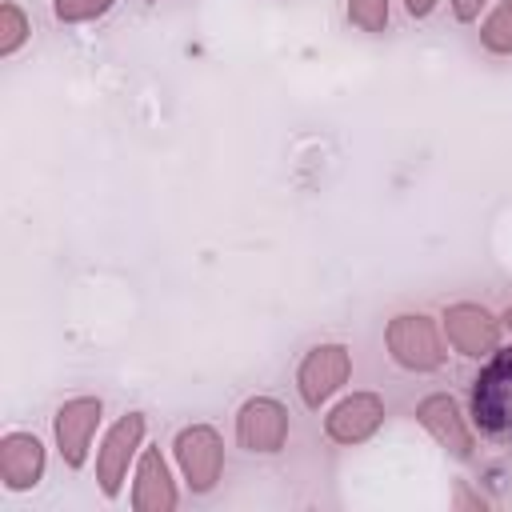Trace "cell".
Segmentation results:
<instances>
[{
    "mask_svg": "<svg viewBox=\"0 0 512 512\" xmlns=\"http://www.w3.org/2000/svg\"><path fill=\"white\" fill-rule=\"evenodd\" d=\"M472 420L484 436L512 440V348H496L472 384Z\"/></svg>",
    "mask_w": 512,
    "mask_h": 512,
    "instance_id": "cell-1",
    "label": "cell"
},
{
    "mask_svg": "<svg viewBox=\"0 0 512 512\" xmlns=\"http://www.w3.org/2000/svg\"><path fill=\"white\" fill-rule=\"evenodd\" d=\"M388 348L404 368H416V372H432L444 364V348L428 316H396L388 324Z\"/></svg>",
    "mask_w": 512,
    "mask_h": 512,
    "instance_id": "cell-2",
    "label": "cell"
},
{
    "mask_svg": "<svg viewBox=\"0 0 512 512\" xmlns=\"http://www.w3.org/2000/svg\"><path fill=\"white\" fill-rule=\"evenodd\" d=\"M176 460L192 484V492H208L216 480H220V468H224V444L212 428L196 424V428H184L176 436Z\"/></svg>",
    "mask_w": 512,
    "mask_h": 512,
    "instance_id": "cell-3",
    "label": "cell"
},
{
    "mask_svg": "<svg viewBox=\"0 0 512 512\" xmlns=\"http://www.w3.org/2000/svg\"><path fill=\"white\" fill-rule=\"evenodd\" d=\"M140 436H144V416L140 412H128L124 420H116L112 432L104 436V448L96 456V480H100L104 496H116L120 492V480L128 472V460L140 448Z\"/></svg>",
    "mask_w": 512,
    "mask_h": 512,
    "instance_id": "cell-4",
    "label": "cell"
},
{
    "mask_svg": "<svg viewBox=\"0 0 512 512\" xmlns=\"http://www.w3.org/2000/svg\"><path fill=\"white\" fill-rule=\"evenodd\" d=\"M352 372V360H348V348L340 344H324V348H312L300 364V396L304 404H324Z\"/></svg>",
    "mask_w": 512,
    "mask_h": 512,
    "instance_id": "cell-5",
    "label": "cell"
},
{
    "mask_svg": "<svg viewBox=\"0 0 512 512\" xmlns=\"http://www.w3.org/2000/svg\"><path fill=\"white\" fill-rule=\"evenodd\" d=\"M444 332H448L456 352H464V356H492L500 324L484 308H476V304H452L444 312Z\"/></svg>",
    "mask_w": 512,
    "mask_h": 512,
    "instance_id": "cell-6",
    "label": "cell"
},
{
    "mask_svg": "<svg viewBox=\"0 0 512 512\" xmlns=\"http://www.w3.org/2000/svg\"><path fill=\"white\" fill-rule=\"evenodd\" d=\"M236 436H240V444L248 452H276L284 444V436H288V412L276 400H268V396L248 400L240 408Z\"/></svg>",
    "mask_w": 512,
    "mask_h": 512,
    "instance_id": "cell-7",
    "label": "cell"
},
{
    "mask_svg": "<svg viewBox=\"0 0 512 512\" xmlns=\"http://www.w3.org/2000/svg\"><path fill=\"white\" fill-rule=\"evenodd\" d=\"M100 424V400L92 396H80V400H68L60 412H56V440H60V456L68 468H80L84 456H88V436L92 428Z\"/></svg>",
    "mask_w": 512,
    "mask_h": 512,
    "instance_id": "cell-8",
    "label": "cell"
},
{
    "mask_svg": "<svg viewBox=\"0 0 512 512\" xmlns=\"http://www.w3.org/2000/svg\"><path fill=\"white\" fill-rule=\"evenodd\" d=\"M380 420H384V404H380V396H372V392H356V396H348L344 404L332 408V416H328L324 428H328L332 440H340V444H356V440L372 436Z\"/></svg>",
    "mask_w": 512,
    "mask_h": 512,
    "instance_id": "cell-9",
    "label": "cell"
},
{
    "mask_svg": "<svg viewBox=\"0 0 512 512\" xmlns=\"http://www.w3.org/2000/svg\"><path fill=\"white\" fill-rule=\"evenodd\" d=\"M416 416H420V424L436 436V444H444L452 456L464 460V456L472 452V436H468V428H464L460 408H456L452 396H428V400H420Z\"/></svg>",
    "mask_w": 512,
    "mask_h": 512,
    "instance_id": "cell-10",
    "label": "cell"
},
{
    "mask_svg": "<svg viewBox=\"0 0 512 512\" xmlns=\"http://www.w3.org/2000/svg\"><path fill=\"white\" fill-rule=\"evenodd\" d=\"M44 472V448L36 436H24V432H12L4 436L0 444V476L8 488H32Z\"/></svg>",
    "mask_w": 512,
    "mask_h": 512,
    "instance_id": "cell-11",
    "label": "cell"
},
{
    "mask_svg": "<svg viewBox=\"0 0 512 512\" xmlns=\"http://www.w3.org/2000/svg\"><path fill=\"white\" fill-rule=\"evenodd\" d=\"M132 504H136V512H168V508H176V488H172L168 464H164V456L156 448H148L144 460H140Z\"/></svg>",
    "mask_w": 512,
    "mask_h": 512,
    "instance_id": "cell-12",
    "label": "cell"
},
{
    "mask_svg": "<svg viewBox=\"0 0 512 512\" xmlns=\"http://www.w3.org/2000/svg\"><path fill=\"white\" fill-rule=\"evenodd\" d=\"M480 40L488 52H512V0H500V8L484 20Z\"/></svg>",
    "mask_w": 512,
    "mask_h": 512,
    "instance_id": "cell-13",
    "label": "cell"
},
{
    "mask_svg": "<svg viewBox=\"0 0 512 512\" xmlns=\"http://www.w3.org/2000/svg\"><path fill=\"white\" fill-rule=\"evenodd\" d=\"M348 16L364 32H384V24H388V0H348Z\"/></svg>",
    "mask_w": 512,
    "mask_h": 512,
    "instance_id": "cell-14",
    "label": "cell"
},
{
    "mask_svg": "<svg viewBox=\"0 0 512 512\" xmlns=\"http://www.w3.org/2000/svg\"><path fill=\"white\" fill-rule=\"evenodd\" d=\"M24 16H20V8L16 4H4L0 8V52L8 56V52H16L20 48V40H24Z\"/></svg>",
    "mask_w": 512,
    "mask_h": 512,
    "instance_id": "cell-15",
    "label": "cell"
},
{
    "mask_svg": "<svg viewBox=\"0 0 512 512\" xmlns=\"http://www.w3.org/2000/svg\"><path fill=\"white\" fill-rule=\"evenodd\" d=\"M52 8H56V16H60L64 24H76V20H92V16L108 12L112 0H56Z\"/></svg>",
    "mask_w": 512,
    "mask_h": 512,
    "instance_id": "cell-16",
    "label": "cell"
},
{
    "mask_svg": "<svg viewBox=\"0 0 512 512\" xmlns=\"http://www.w3.org/2000/svg\"><path fill=\"white\" fill-rule=\"evenodd\" d=\"M484 4L488 0H452V12H456V20H476Z\"/></svg>",
    "mask_w": 512,
    "mask_h": 512,
    "instance_id": "cell-17",
    "label": "cell"
},
{
    "mask_svg": "<svg viewBox=\"0 0 512 512\" xmlns=\"http://www.w3.org/2000/svg\"><path fill=\"white\" fill-rule=\"evenodd\" d=\"M404 4H408L412 16H428V12L436 8V0H404Z\"/></svg>",
    "mask_w": 512,
    "mask_h": 512,
    "instance_id": "cell-18",
    "label": "cell"
},
{
    "mask_svg": "<svg viewBox=\"0 0 512 512\" xmlns=\"http://www.w3.org/2000/svg\"><path fill=\"white\" fill-rule=\"evenodd\" d=\"M504 320H508V328H512V308H508V316H504Z\"/></svg>",
    "mask_w": 512,
    "mask_h": 512,
    "instance_id": "cell-19",
    "label": "cell"
}]
</instances>
